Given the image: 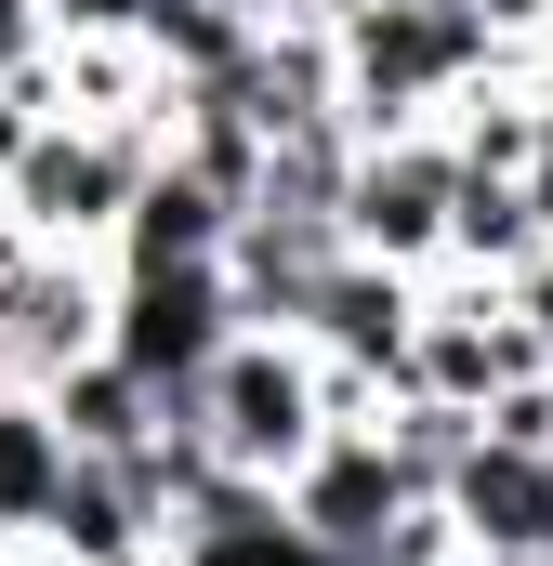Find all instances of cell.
I'll return each instance as SVG.
<instances>
[{"instance_id":"13","label":"cell","mask_w":553,"mask_h":566,"mask_svg":"<svg viewBox=\"0 0 553 566\" xmlns=\"http://www.w3.org/2000/svg\"><path fill=\"white\" fill-rule=\"evenodd\" d=\"M474 434H501V448H553V369H514V382L474 409Z\"/></svg>"},{"instance_id":"14","label":"cell","mask_w":553,"mask_h":566,"mask_svg":"<svg viewBox=\"0 0 553 566\" xmlns=\"http://www.w3.org/2000/svg\"><path fill=\"white\" fill-rule=\"evenodd\" d=\"M501 303H514V329H528V343L553 356V238L528 251V264H514V277H501Z\"/></svg>"},{"instance_id":"5","label":"cell","mask_w":553,"mask_h":566,"mask_svg":"<svg viewBox=\"0 0 553 566\" xmlns=\"http://www.w3.org/2000/svg\"><path fill=\"white\" fill-rule=\"evenodd\" d=\"M409 501H435V488L383 448V422H330L290 474H276V527H290V541H316L330 566H356L396 514H409Z\"/></svg>"},{"instance_id":"18","label":"cell","mask_w":553,"mask_h":566,"mask_svg":"<svg viewBox=\"0 0 553 566\" xmlns=\"http://www.w3.org/2000/svg\"><path fill=\"white\" fill-rule=\"evenodd\" d=\"M448 13H474V0H448Z\"/></svg>"},{"instance_id":"4","label":"cell","mask_w":553,"mask_h":566,"mask_svg":"<svg viewBox=\"0 0 553 566\" xmlns=\"http://www.w3.org/2000/svg\"><path fill=\"white\" fill-rule=\"evenodd\" d=\"M238 343V290L225 264H106V356L133 369L158 409H185V382Z\"/></svg>"},{"instance_id":"15","label":"cell","mask_w":553,"mask_h":566,"mask_svg":"<svg viewBox=\"0 0 553 566\" xmlns=\"http://www.w3.org/2000/svg\"><path fill=\"white\" fill-rule=\"evenodd\" d=\"M40 40H53V0H0V80L40 66Z\"/></svg>"},{"instance_id":"2","label":"cell","mask_w":553,"mask_h":566,"mask_svg":"<svg viewBox=\"0 0 553 566\" xmlns=\"http://www.w3.org/2000/svg\"><path fill=\"white\" fill-rule=\"evenodd\" d=\"M158 422H185L225 474L276 488V474L330 434V369H316V343H290V329H238V343L185 382V409H158Z\"/></svg>"},{"instance_id":"10","label":"cell","mask_w":553,"mask_h":566,"mask_svg":"<svg viewBox=\"0 0 553 566\" xmlns=\"http://www.w3.org/2000/svg\"><path fill=\"white\" fill-rule=\"evenodd\" d=\"M225 224H238V198L198 171V158H145L133 211H119V238H106V264H225Z\"/></svg>"},{"instance_id":"1","label":"cell","mask_w":553,"mask_h":566,"mask_svg":"<svg viewBox=\"0 0 553 566\" xmlns=\"http://www.w3.org/2000/svg\"><path fill=\"white\" fill-rule=\"evenodd\" d=\"M514 40H488V13H448V0H356L330 27V80H343V133H421L448 93L501 80Z\"/></svg>"},{"instance_id":"9","label":"cell","mask_w":553,"mask_h":566,"mask_svg":"<svg viewBox=\"0 0 553 566\" xmlns=\"http://www.w3.org/2000/svg\"><path fill=\"white\" fill-rule=\"evenodd\" d=\"M27 554H53V566H158V488H145V461L133 448H119V461H106V448H66V474H53Z\"/></svg>"},{"instance_id":"17","label":"cell","mask_w":553,"mask_h":566,"mask_svg":"<svg viewBox=\"0 0 553 566\" xmlns=\"http://www.w3.org/2000/svg\"><path fill=\"white\" fill-rule=\"evenodd\" d=\"M435 566H474V554H435Z\"/></svg>"},{"instance_id":"12","label":"cell","mask_w":553,"mask_h":566,"mask_svg":"<svg viewBox=\"0 0 553 566\" xmlns=\"http://www.w3.org/2000/svg\"><path fill=\"white\" fill-rule=\"evenodd\" d=\"M53 474H66V434H53V409L0 382V541H27V527H40Z\"/></svg>"},{"instance_id":"8","label":"cell","mask_w":553,"mask_h":566,"mask_svg":"<svg viewBox=\"0 0 553 566\" xmlns=\"http://www.w3.org/2000/svg\"><path fill=\"white\" fill-rule=\"evenodd\" d=\"M435 501H448V527H461L474 566H553V448L474 434V448L435 474Z\"/></svg>"},{"instance_id":"6","label":"cell","mask_w":553,"mask_h":566,"mask_svg":"<svg viewBox=\"0 0 553 566\" xmlns=\"http://www.w3.org/2000/svg\"><path fill=\"white\" fill-rule=\"evenodd\" d=\"M448 185H461V158H448L435 119H421V133H369L343 158V251L435 277V251H448Z\"/></svg>"},{"instance_id":"16","label":"cell","mask_w":553,"mask_h":566,"mask_svg":"<svg viewBox=\"0 0 553 566\" xmlns=\"http://www.w3.org/2000/svg\"><path fill=\"white\" fill-rule=\"evenodd\" d=\"M514 198H528V224L553 238V119H541V145H528V171H514Z\"/></svg>"},{"instance_id":"7","label":"cell","mask_w":553,"mask_h":566,"mask_svg":"<svg viewBox=\"0 0 553 566\" xmlns=\"http://www.w3.org/2000/svg\"><path fill=\"white\" fill-rule=\"evenodd\" d=\"M106 356V251H40L13 238L0 251V382L40 396L53 369Z\"/></svg>"},{"instance_id":"3","label":"cell","mask_w":553,"mask_h":566,"mask_svg":"<svg viewBox=\"0 0 553 566\" xmlns=\"http://www.w3.org/2000/svg\"><path fill=\"white\" fill-rule=\"evenodd\" d=\"M158 145H171V133H145V119H40V133L0 158L13 238H40V251H106Z\"/></svg>"},{"instance_id":"11","label":"cell","mask_w":553,"mask_h":566,"mask_svg":"<svg viewBox=\"0 0 553 566\" xmlns=\"http://www.w3.org/2000/svg\"><path fill=\"white\" fill-rule=\"evenodd\" d=\"M40 409H53V434H66V448H106V461L158 434V396H145L119 356H80V369H53V382H40Z\"/></svg>"}]
</instances>
